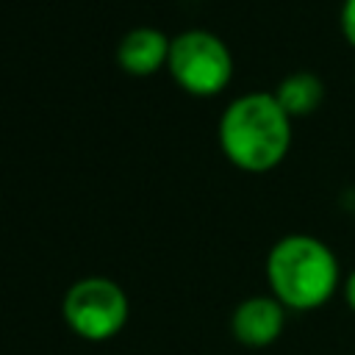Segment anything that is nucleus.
<instances>
[{
    "label": "nucleus",
    "instance_id": "nucleus-1",
    "mask_svg": "<svg viewBox=\"0 0 355 355\" xmlns=\"http://www.w3.org/2000/svg\"><path fill=\"white\" fill-rule=\"evenodd\" d=\"M219 147L241 172L275 169L291 147V116L272 92H247L227 103L219 116Z\"/></svg>",
    "mask_w": 355,
    "mask_h": 355
},
{
    "label": "nucleus",
    "instance_id": "nucleus-2",
    "mask_svg": "<svg viewBox=\"0 0 355 355\" xmlns=\"http://www.w3.org/2000/svg\"><path fill=\"white\" fill-rule=\"evenodd\" d=\"M266 283L275 300L291 311L322 308L338 288V261L333 250L308 233L277 239L266 255Z\"/></svg>",
    "mask_w": 355,
    "mask_h": 355
},
{
    "label": "nucleus",
    "instance_id": "nucleus-3",
    "mask_svg": "<svg viewBox=\"0 0 355 355\" xmlns=\"http://www.w3.org/2000/svg\"><path fill=\"white\" fill-rule=\"evenodd\" d=\"M166 69L172 80L194 97H214L233 78L230 47L205 28H189L169 44Z\"/></svg>",
    "mask_w": 355,
    "mask_h": 355
},
{
    "label": "nucleus",
    "instance_id": "nucleus-4",
    "mask_svg": "<svg viewBox=\"0 0 355 355\" xmlns=\"http://www.w3.org/2000/svg\"><path fill=\"white\" fill-rule=\"evenodd\" d=\"M61 316L75 336L86 341H108L125 327L130 302L116 280L89 275L64 291Z\"/></svg>",
    "mask_w": 355,
    "mask_h": 355
},
{
    "label": "nucleus",
    "instance_id": "nucleus-5",
    "mask_svg": "<svg viewBox=\"0 0 355 355\" xmlns=\"http://www.w3.org/2000/svg\"><path fill=\"white\" fill-rule=\"evenodd\" d=\"M286 324V305L272 294H255L236 305L230 316V333L250 349L269 347L280 338Z\"/></svg>",
    "mask_w": 355,
    "mask_h": 355
},
{
    "label": "nucleus",
    "instance_id": "nucleus-6",
    "mask_svg": "<svg viewBox=\"0 0 355 355\" xmlns=\"http://www.w3.org/2000/svg\"><path fill=\"white\" fill-rule=\"evenodd\" d=\"M172 39L153 25L130 28L116 44V64L133 78H147L166 67Z\"/></svg>",
    "mask_w": 355,
    "mask_h": 355
},
{
    "label": "nucleus",
    "instance_id": "nucleus-7",
    "mask_svg": "<svg viewBox=\"0 0 355 355\" xmlns=\"http://www.w3.org/2000/svg\"><path fill=\"white\" fill-rule=\"evenodd\" d=\"M280 103V108L294 119V116H308L313 114L322 100H324V83L313 72H291L286 75L277 89L272 92Z\"/></svg>",
    "mask_w": 355,
    "mask_h": 355
},
{
    "label": "nucleus",
    "instance_id": "nucleus-8",
    "mask_svg": "<svg viewBox=\"0 0 355 355\" xmlns=\"http://www.w3.org/2000/svg\"><path fill=\"white\" fill-rule=\"evenodd\" d=\"M341 33L355 47V0H344L341 3Z\"/></svg>",
    "mask_w": 355,
    "mask_h": 355
},
{
    "label": "nucleus",
    "instance_id": "nucleus-9",
    "mask_svg": "<svg viewBox=\"0 0 355 355\" xmlns=\"http://www.w3.org/2000/svg\"><path fill=\"white\" fill-rule=\"evenodd\" d=\"M344 297H347V305L355 311V269L347 275V280H344Z\"/></svg>",
    "mask_w": 355,
    "mask_h": 355
}]
</instances>
